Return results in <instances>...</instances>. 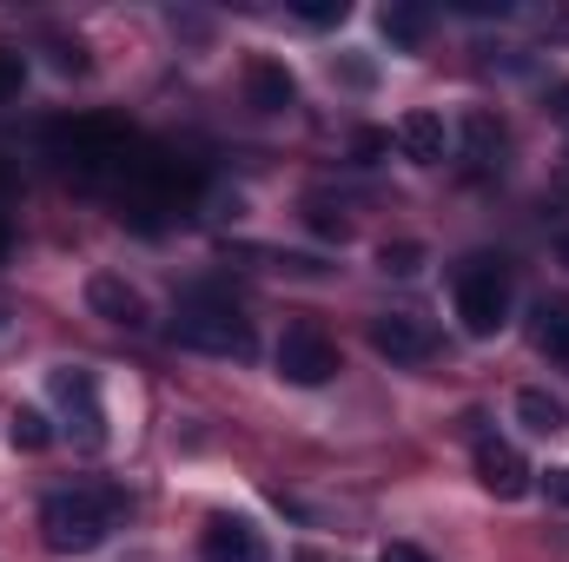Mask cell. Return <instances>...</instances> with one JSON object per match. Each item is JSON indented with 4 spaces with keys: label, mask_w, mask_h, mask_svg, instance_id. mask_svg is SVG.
Listing matches in <instances>:
<instances>
[{
    "label": "cell",
    "mask_w": 569,
    "mask_h": 562,
    "mask_svg": "<svg viewBox=\"0 0 569 562\" xmlns=\"http://www.w3.org/2000/svg\"><path fill=\"white\" fill-rule=\"evenodd\" d=\"M517 423L537 430V436H557V430H569V404L557 391H543V384H523L517 391Z\"/></svg>",
    "instance_id": "cell-13"
},
{
    "label": "cell",
    "mask_w": 569,
    "mask_h": 562,
    "mask_svg": "<svg viewBox=\"0 0 569 562\" xmlns=\"http://www.w3.org/2000/svg\"><path fill=\"white\" fill-rule=\"evenodd\" d=\"M272 364H279L284 384H298V391H318V384H331L338 378V344L318 331V324H284L279 351H272Z\"/></svg>",
    "instance_id": "cell-4"
},
{
    "label": "cell",
    "mask_w": 569,
    "mask_h": 562,
    "mask_svg": "<svg viewBox=\"0 0 569 562\" xmlns=\"http://www.w3.org/2000/svg\"><path fill=\"white\" fill-rule=\"evenodd\" d=\"M305 225H311L318 239H338V245L351 239V219H345V212H338L331 199H305Z\"/></svg>",
    "instance_id": "cell-18"
},
{
    "label": "cell",
    "mask_w": 569,
    "mask_h": 562,
    "mask_svg": "<svg viewBox=\"0 0 569 562\" xmlns=\"http://www.w3.org/2000/svg\"><path fill=\"white\" fill-rule=\"evenodd\" d=\"M391 145V133H358V159H378Z\"/></svg>",
    "instance_id": "cell-24"
},
{
    "label": "cell",
    "mask_w": 569,
    "mask_h": 562,
    "mask_svg": "<svg viewBox=\"0 0 569 562\" xmlns=\"http://www.w3.org/2000/svg\"><path fill=\"white\" fill-rule=\"evenodd\" d=\"M199 562H272V550L246 516H212L199 530Z\"/></svg>",
    "instance_id": "cell-9"
},
{
    "label": "cell",
    "mask_w": 569,
    "mask_h": 562,
    "mask_svg": "<svg viewBox=\"0 0 569 562\" xmlns=\"http://www.w3.org/2000/svg\"><path fill=\"white\" fill-rule=\"evenodd\" d=\"M463 140H470V152H477V159H497L510 133H503V120H490V113L477 107V113H463Z\"/></svg>",
    "instance_id": "cell-15"
},
{
    "label": "cell",
    "mask_w": 569,
    "mask_h": 562,
    "mask_svg": "<svg viewBox=\"0 0 569 562\" xmlns=\"http://www.w3.org/2000/svg\"><path fill=\"white\" fill-rule=\"evenodd\" d=\"M530 463H523V450L517 443H497V436H483L477 443V483L490 490V496H503V503H517V496H530Z\"/></svg>",
    "instance_id": "cell-8"
},
{
    "label": "cell",
    "mask_w": 569,
    "mask_h": 562,
    "mask_svg": "<svg viewBox=\"0 0 569 562\" xmlns=\"http://www.w3.org/2000/svg\"><path fill=\"white\" fill-rule=\"evenodd\" d=\"M557 259H563V265H569V232H563V239H557Z\"/></svg>",
    "instance_id": "cell-27"
},
{
    "label": "cell",
    "mask_w": 569,
    "mask_h": 562,
    "mask_svg": "<svg viewBox=\"0 0 569 562\" xmlns=\"http://www.w3.org/2000/svg\"><path fill=\"white\" fill-rule=\"evenodd\" d=\"M378 562H430V556L418 550V543H385V550H378Z\"/></svg>",
    "instance_id": "cell-23"
},
{
    "label": "cell",
    "mask_w": 569,
    "mask_h": 562,
    "mask_svg": "<svg viewBox=\"0 0 569 562\" xmlns=\"http://www.w3.org/2000/svg\"><path fill=\"white\" fill-rule=\"evenodd\" d=\"M47 391H53V404L67 411L73 436H80V450H100V443H107V411H100V378H93V371H80V364H53V371H47Z\"/></svg>",
    "instance_id": "cell-5"
},
{
    "label": "cell",
    "mask_w": 569,
    "mask_h": 562,
    "mask_svg": "<svg viewBox=\"0 0 569 562\" xmlns=\"http://www.w3.org/2000/svg\"><path fill=\"white\" fill-rule=\"evenodd\" d=\"M398 152L405 159H418V165H437L443 159V145H450V127H443V113H430V107H411L405 120H398Z\"/></svg>",
    "instance_id": "cell-11"
},
{
    "label": "cell",
    "mask_w": 569,
    "mask_h": 562,
    "mask_svg": "<svg viewBox=\"0 0 569 562\" xmlns=\"http://www.w3.org/2000/svg\"><path fill=\"white\" fill-rule=\"evenodd\" d=\"M7 245H13V232H7V219H0V259H7Z\"/></svg>",
    "instance_id": "cell-26"
},
{
    "label": "cell",
    "mask_w": 569,
    "mask_h": 562,
    "mask_svg": "<svg viewBox=\"0 0 569 562\" xmlns=\"http://www.w3.org/2000/svg\"><path fill=\"white\" fill-rule=\"evenodd\" d=\"M543 490H550V503H563L569 510V463H557V470L543 476Z\"/></svg>",
    "instance_id": "cell-22"
},
{
    "label": "cell",
    "mask_w": 569,
    "mask_h": 562,
    "mask_svg": "<svg viewBox=\"0 0 569 562\" xmlns=\"http://www.w3.org/2000/svg\"><path fill=\"white\" fill-rule=\"evenodd\" d=\"M120 523V496L113 490H93V483H73V490H53L40 503V536L53 556H87L113 536Z\"/></svg>",
    "instance_id": "cell-1"
},
{
    "label": "cell",
    "mask_w": 569,
    "mask_h": 562,
    "mask_svg": "<svg viewBox=\"0 0 569 562\" xmlns=\"http://www.w3.org/2000/svg\"><path fill=\"white\" fill-rule=\"evenodd\" d=\"M20 93V53H0V100Z\"/></svg>",
    "instance_id": "cell-21"
},
{
    "label": "cell",
    "mask_w": 569,
    "mask_h": 562,
    "mask_svg": "<svg viewBox=\"0 0 569 562\" xmlns=\"http://www.w3.org/2000/svg\"><path fill=\"white\" fill-rule=\"evenodd\" d=\"M530 338H537V351L550 364H569V298H543L530 311Z\"/></svg>",
    "instance_id": "cell-12"
},
{
    "label": "cell",
    "mask_w": 569,
    "mask_h": 562,
    "mask_svg": "<svg viewBox=\"0 0 569 562\" xmlns=\"http://www.w3.org/2000/svg\"><path fill=\"white\" fill-rule=\"evenodd\" d=\"M557 120H569V87L557 93Z\"/></svg>",
    "instance_id": "cell-25"
},
{
    "label": "cell",
    "mask_w": 569,
    "mask_h": 562,
    "mask_svg": "<svg viewBox=\"0 0 569 562\" xmlns=\"http://www.w3.org/2000/svg\"><path fill=\"white\" fill-rule=\"evenodd\" d=\"M172 338L186 351H206V358H252L259 351V331L239 304L226 298H186L179 318H172Z\"/></svg>",
    "instance_id": "cell-2"
},
{
    "label": "cell",
    "mask_w": 569,
    "mask_h": 562,
    "mask_svg": "<svg viewBox=\"0 0 569 562\" xmlns=\"http://www.w3.org/2000/svg\"><path fill=\"white\" fill-rule=\"evenodd\" d=\"M87 304H93V318H107V324H120V331H146V324H152L146 291L127 284L120 272H93V279H87Z\"/></svg>",
    "instance_id": "cell-6"
},
{
    "label": "cell",
    "mask_w": 569,
    "mask_h": 562,
    "mask_svg": "<svg viewBox=\"0 0 569 562\" xmlns=\"http://www.w3.org/2000/svg\"><path fill=\"white\" fill-rule=\"evenodd\" d=\"M7 443H13V450H47V443H53V423L40 418V411H13V418H7Z\"/></svg>",
    "instance_id": "cell-17"
},
{
    "label": "cell",
    "mask_w": 569,
    "mask_h": 562,
    "mask_svg": "<svg viewBox=\"0 0 569 562\" xmlns=\"http://www.w3.org/2000/svg\"><path fill=\"white\" fill-rule=\"evenodd\" d=\"M378 27H385V40H391V47H418V40L430 33V13H425V7H385V13H378Z\"/></svg>",
    "instance_id": "cell-14"
},
{
    "label": "cell",
    "mask_w": 569,
    "mask_h": 562,
    "mask_svg": "<svg viewBox=\"0 0 569 562\" xmlns=\"http://www.w3.org/2000/svg\"><path fill=\"white\" fill-rule=\"evenodd\" d=\"M510 304H517V284H510L503 259H470L457 272V324L470 338H497L510 324Z\"/></svg>",
    "instance_id": "cell-3"
},
{
    "label": "cell",
    "mask_w": 569,
    "mask_h": 562,
    "mask_svg": "<svg viewBox=\"0 0 569 562\" xmlns=\"http://www.w3.org/2000/svg\"><path fill=\"white\" fill-rule=\"evenodd\" d=\"M378 272H391V279H418V272H425V245H418V239L378 245Z\"/></svg>",
    "instance_id": "cell-16"
},
{
    "label": "cell",
    "mask_w": 569,
    "mask_h": 562,
    "mask_svg": "<svg viewBox=\"0 0 569 562\" xmlns=\"http://www.w3.org/2000/svg\"><path fill=\"white\" fill-rule=\"evenodd\" d=\"M331 80H345V87H371L378 67H371L365 53H338V60H331Z\"/></svg>",
    "instance_id": "cell-20"
},
{
    "label": "cell",
    "mask_w": 569,
    "mask_h": 562,
    "mask_svg": "<svg viewBox=\"0 0 569 562\" xmlns=\"http://www.w3.org/2000/svg\"><path fill=\"white\" fill-rule=\"evenodd\" d=\"M371 344L391 364H425L430 351H437V331H430L425 318H411V311H385V318H371Z\"/></svg>",
    "instance_id": "cell-7"
},
{
    "label": "cell",
    "mask_w": 569,
    "mask_h": 562,
    "mask_svg": "<svg viewBox=\"0 0 569 562\" xmlns=\"http://www.w3.org/2000/svg\"><path fill=\"white\" fill-rule=\"evenodd\" d=\"M246 100H252L259 113H284V107L298 100V80H291V67H284V60H272V53L246 60Z\"/></svg>",
    "instance_id": "cell-10"
},
{
    "label": "cell",
    "mask_w": 569,
    "mask_h": 562,
    "mask_svg": "<svg viewBox=\"0 0 569 562\" xmlns=\"http://www.w3.org/2000/svg\"><path fill=\"white\" fill-rule=\"evenodd\" d=\"M291 13H298V20H305V27H338V20H345V13H351V7H345V0H298V7H291Z\"/></svg>",
    "instance_id": "cell-19"
}]
</instances>
